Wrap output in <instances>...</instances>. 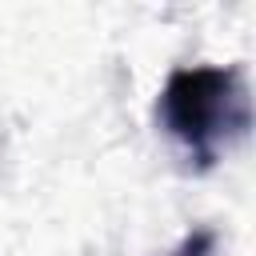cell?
Listing matches in <instances>:
<instances>
[{"instance_id": "obj_1", "label": "cell", "mask_w": 256, "mask_h": 256, "mask_svg": "<svg viewBox=\"0 0 256 256\" xmlns=\"http://www.w3.org/2000/svg\"><path fill=\"white\" fill-rule=\"evenodd\" d=\"M156 120L172 140L188 148L200 168H212L220 160V148L244 136L252 124L240 68L192 64L168 72L156 96Z\"/></svg>"}, {"instance_id": "obj_2", "label": "cell", "mask_w": 256, "mask_h": 256, "mask_svg": "<svg viewBox=\"0 0 256 256\" xmlns=\"http://www.w3.org/2000/svg\"><path fill=\"white\" fill-rule=\"evenodd\" d=\"M212 244H216V236H212L208 228H196V232L184 236V244H180L172 256H212Z\"/></svg>"}]
</instances>
